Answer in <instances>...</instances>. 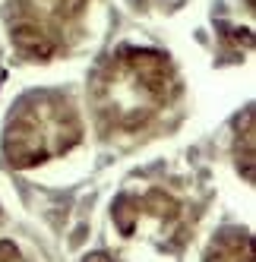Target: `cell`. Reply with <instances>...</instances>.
<instances>
[{"instance_id": "7", "label": "cell", "mask_w": 256, "mask_h": 262, "mask_svg": "<svg viewBox=\"0 0 256 262\" xmlns=\"http://www.w3.org/2000/svg\"><path fill=\"white\" fill-rule=\"evenodd\" d=\"M0 262H32L13 240H0Z\"/></svg>"}, {"instance_id": "5", "label": "cell", "mask_w": 256, "mask_h": 262, "mask_svg": "<svg viewBox=\"0 0 256 262\" xmlns=\"http://www.w3.org/2000/svg\"><path fill=\"white\" fill-rule=\"evenodd\" d=\"M203 262H256V250H253L250 231H241V228L218 231L212 237V243H209Z\"/></svg>"}, {"instance_id": "2", "label": "cell", "mask_w": 256, "mask_h": 262, "mask_svg": "<svg viewBox=\"0 0 256 262\" xmlns=\"http://www.w3.org/2000/svg\"><path fill=\"white\" fill-rule=\"evenodd\" d=\"M82 142V114L63 92H29L4 126L7 164L29 171L73 152Z\"/></svg>"}, {"instance_id": "4", "label": "cell", "mask_w": 256, "mask_h": 262, "mask_svg": "<svg viewBox=\"0 0 256 262\" xmlns=\"http://www.w3.org/2000/svg\"><path fill=\"white\" fill-rule=\"evenodd\" d=\"M111 221L123 240L149 243L161 253H177L190 231L187 205L158 186L120 193L111 205Z\"/></svg>"}, {"instance_id": "1", "label": "cell", "mask_w": 256, "mask_h": 262, "mask_svg": "<svg viewBox=\"0 0 256 262\" xmlns=\"http://www.w3.org/2000/svg\"><path fill=\"white\" fill-rule=\"evenodd\" d=\"M180 95L174 63L155 48H117L89 82V107L104 136L145 133Z\"/></svg>"}, {"instance_id": "8", "label": "cell", "mask_w": 256, "mask_h": 262, "mask_svg": "<svg viewBox=\"0 0 256 262\" xmlns=\"http://www.w3.org/2000/svg\"><path fill=\"white\" fill-rule=\"evenodd\" d=\"M82 262H117V259H111V256H104V253H95V256H86Z\"/></svg>"}, {"instance_id": "3", "label": "cell", "mask_w": 256, "mask_h": 262, "mask_svg": "<svg viewBox=\"0 0 256 262\" xmlns=\"http://www.w3.org/2000/svg\"><path fill=\"white\" fill-rule=\"evenodd\" d=\"M92 10L95 0H10V41L26 60H57L79 45Z\"/></svg>"}, {"instance_id": "6", "label": "cell", "mask_w": 256, "mask_h": 262, "mask_svg": "<svg viewBox=\"0 0 256 262\" xmlns=\"http://www.w3.org/2000/svg\"><path fill=\"white\" fill-rule=\"evenodd\" d=\"M253 111L247 107L244 117L237 120V136H234V161H237V171L244 174L247 183H253Z\"/></svg>"}]
</instances>
